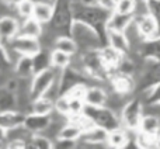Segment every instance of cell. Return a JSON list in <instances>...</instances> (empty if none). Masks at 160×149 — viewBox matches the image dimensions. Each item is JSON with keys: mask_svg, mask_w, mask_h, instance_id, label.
<instances>
[{"mask_svg": "<svg viewBox=\"0 0 160 149\" xmlns=\"http://www.w3.org/2000/svg\"><path fill=\"white\" fill-rule=\"evenodd\" d=\"M94 4H97L98 7H101L102 10L108 11V13H112L115 10V4L117 0H93Z\"/></svg>", "mask_w": 160, "mask_h": 149, "instance_id": "ab89813d", "label": "cell"}, {"mask_svg": "<svg viewBox=\"0 0 160 149\" xmlns=\"http://www.w3.org/2000/svg\"><path fill=\"white\" fill-rule=\"evenodd\" d=\"M0 149H4V148H2V146H0Z\"/></svg>", "mask_w": 160, "mask_h": 149, "instance_id": "bcb514c9", "label": "cell"}, {"mask_svg": "<svg viewBox=\"0 0 160 149\" xmlns=\"http://www.w3.org/2000/svg\"><path fill=\"white\" fill-rule=\"evenodd\" d=\"M142 117H143V101L141 97H132L125 103L119 113L121 127L129 132H136L139 130Z\"/></svg>", "mask_w": 160, "mask_h": 149, "instance_id": "5b68a950", "label": "cell"}, {"mask_svg": "<svg viewBox=\"0 0 160 149\" xmlns=\"http://www.w3.org/2000/svg\"><path fill=\"white\" fill-rule=\"evenodd\" d=\"M72 13L73 20L86 23V24L94 27L105 39V24H107V20L111 13L102 10L93 2H86V0L72 2Z\"/></svg>", "mask_w": 160, "mask_h": 149, "instance_id": "6da1fadb", "label": "cell"}, {"mask_svg": "<svg viewBox=\"0 0 160 149\" xmlns=\"http://www.w3.org/2000/svg\"><path fill=\"white\" fill-rule=\"evenodd\" d=\"M135 17L133 14H121V13H112L110 14L107 20V24H105V30H112V31H121L124 33L128 27L133 23Z\"/></svg>", "mask_w": 160, "mask_h": 149, "instance_id": "e0dca14e", "label": "cell"}, {"mask_svg": "<svg viewBox=\"0 0 160 149\" xmlns=\"http://www.w3.org/2000/svg\"><path fill=\"white\" fill-rule=\"evenodd\" d=\"M72 64V56L58 49H51V66L58 70H63Z\"/></svg>", "mask_w": 160, "mask_h": 149, "instance_id": "f1b7e54d", "label": "cell"}, {"mask_svg": "<svg viewBox=\"0 0 160 149\" xmlns=\"http://www.w3.org/2000/svg\"><path fill=\"white\" fill-rule=\"evenodd\" d=\"M7 132L8 131L0 125V145H3L4 142H7Z\"/></svg>", "mask_w": 160, "mask_h": 149, "instance_id": "60d3db41", "label": "cell"}, {"mask_svg": "<svg viewBox=\"0 0 160 149\" xmlns=\"http://www.w3.org/2000/svg\"><path fill=\"white\" fill-rule=\"evenodd\" d=\"M69 35L76 41L79 47V52H87V51H97L105 45V39L94 27L82 21L73 20L70 27Z\"/></svg>", "mask_w": 160, "mask_h": 149, "instance_id": "7a4b0ae2", "label": "cell"}, {"mask_svg": "<svg viewBox=\"0 0 160 149\" xmlns=\"http://www.w3.org/2000/svg\"><path fill=\"white\" fill-rule=\"evenodd\" d=\"M107 138H108L107 130L98 127V125H93V127L87 128L86 131H83L80 142L84 145H88V146H96V145L107 144Z\"/></svg>", "mask_w": 160, "mask_h": 149, "instance_id": "4fadbf2b", "label": "cell"}, {"mask_svg": "<svg viewBox=\"0 0 160 149\" xmlns=\"http://www.w3.org/2000/svg\"><path fill=\"white\" fill-rule=\"evenodd\" d=\"M148 6H149V14L155 17L160 27V0H148Z\"/></svg>", "mask_w": 160, "mask_h": 149, "instance_id": "f35d334b", "label": "cell"}, {"mask_svg": "<svg viewBox=\"0 0 160 149\" xmlns=\"http://www.w3.org/2000/svg\"><path fill=\"white\" fill-rule=\"evenodd\" d=\"M49 2H52V3H55V2H56V0H49Z\"/></svg>", "mask_w": 160, "mask_h": 149, "instance_id": "f6af8a7d", "label": "cell"}, {"mask_svg": "<svg viewBox=\"0 0 160 149\" xmlns=\"http://www.w3.org/2000/svg\"><path fill=\"white\" fill-rule=\"evenodd\" d=\"M136 6V0H117L115 4V13L121 14H133Z\"/></svg>", "mask_w": 160, "mask_h": 149, "instance_id": "e575fe53", "label": "cell"}, {"mask_svg": "<svg viewBox=\"0 0 160 149\" xmlns=\"http://www.w3.org/2000/svg\"><path fill=\"white\" fill-rule=\"evenodd\" d=\"M31 142L34 144V146L37 149H52L53 141L51 138H48L44 134H38V135L31 136Z\"/></svg>", "mask_w": 160, "mask_h": 149, "instance_id": "d590c367", "label": "cell"}, {"mask_svg": "<svg viewBox=\"0 0 160 149\" xmlns=\"http://www.w3.org/2000/svg\"><path fill=\"white\" fill-rule=\"evenodd\" d=\"M0 72H13V61H11L8 48L4 42L0 41Z\"/></svg>", "mask_w": 160, "mask_h": 149, "instance_id": "d6a6232c", "label": "cell"}, {"mask_svg": "<svg viewBox=\"0 0 160 149\" xmlns=\"http://www.w3.org/2000/svg\"><path fill=\"white\" fill-rule=\"evenodd\" d=\"M83 135V128L79 124H76L75 121L68 120L61 127L58 134V138L61 139H66V141H73V142H79L80 138Z\"/></svg>", "mask_w": 160, "mask_h": 149, "instance_id": "44dd1931", "label": "cell"}, {"mask_svg": "<svg viewBox=\"0 0 160 149\" xmlns=\"http://www.w3.org/2000/svg\"><path fill=\"white\" fill-rule=\"evenodd\" d=\"M133 21H135L138 31L143 37L145 41L159 38V23L156 21V18L153 16L145 14V16H141V17H135Z\"/></svg>", "mask_w": 160, "mask_h": 149, "instance_id": "30bf717a", "label": "cell"}, {"mask_svg": "<svg viewBox=\"0 0 160 149\" xmlns=\"http://www.w3.org/2000/svg\"><path fill=\"white\" fill-rule=\"evenodd\" d=\"M25 120V113L20 110H8L0 113V125L7 131L22 127Z\"/></svg>", "mask_w": 160, "mask_h": 149, "instance_id": "2e32d148", "label": "cell"}, {"mask_svg": "<svg viewBox=\"0 0 160 149\" xmlns=\"http://www.w3.org/2000/svg\"><path fill=\"white\" fill-rule=\"evenodd\" d=\"M53 16L52 20L47 24V28L51 30L56 37L69 35L70 27L73 24L72 2L70 0H56L53 3Z\"/></svg>", "mask_w": 160, "mask_h": 149, "instance_id": "3957f363", "label": "cell"}, {"mask_svg": "<svg viewBox=\"0 0 160 149\" xmlns=\"http://www.w3.org/2000/svg\"><path fill=\"white\" fill-rule=\"evenodd\" d=\"M13 74L20 79H32L34 76V65L32 56L21 55L13 64Z\"/></svg>", "mask_w": 160, "mask_h": 149, "instance_id": "ac0fdd59", "label": "cell"}, {"mask_svg": "<svg viewBox=\"0 0 160 149\" xmlns=\"http://www.w3.org/2000/svg\"><path fill=\"white\" fill-rule=\"evenodd\" d=\"M34 4H35L34 0H21V2L17 3L13 7V10L17 14V18L24 20V18H28V17H32Z\"/></svg>", "mask_w": 160, "mask_h": 149, "instance_id": "1f68e13d", "label": "cell"}, {"mask_svg": "<svg viewBox=\"0 0 160 149\" xmlns=\"http://www.w3.org/2000/svg\"><path fill=\"white\" fill-rule=\"evenodd\" d=\"M44 33V24L37 21L34 17L20 20V35L32 37V38H39Z\"/></svg>", "mask_w": 160, "mask_h": 149, "instance_id": "ffe728a7", "label": "cell"}, {"mask_svg": "<svg viewBox=\"0 0 160 149\" xmlns=\"http://www.w3.org/2000/svg\"><path fill=\"white\" fill-rule=\"evenodd\" d=\"M52 122L51 116H39V114L27 113L22 127L31 134V135H38V134H45L48 127Z\"/></svg>", "mask_w": 160, "mask_h": 149, "instance_id": "9c48e42d", "label": "cell"}, {"mask_svg": "<svg viewBox=\"0 0 160 149\" xmlns=\"http://www.w3.org/2000/svg\"><path fill=\"white\" fill-rule=\"evenodd\" d=\"M52 100L47 99V97H38V99L31 101V107H30V113L34 114H39V116H51L55 111V105H53Z\"/></svg>", "mask_w": 160, "mask_h": 149, "instance_id": "d4e9b609", "label": "cell"}, {"mask_svg": "<svg viewBox=\"0 0 160 149\" xmlns=\"http://www.w3.org/2000/svg\"><path fill=\"white\" fill-rule=\"evenodd\" d=\"M83 114H84L86 117H88L94 125H98V127L104 128L108 132L121 127L119 114H117L115 111L111 110L107 105H101V107H90V105H86Z\"/></svg>", "mask_w": 160, "mask_h": 149, "instance_id": "277c9868", "label": "cell"}, {"mask_svg": "<svg viewBox=\"0 0 160 149\" xmlns=\"http://www.w3.org/2000/svg\"><path fill=\"white\" fill-rule=\"evenodd\" d=\"M6 45H7V48H8V52H10L13 64H14V61H16L14 55L16 56H21V55L34 56L35 54H38L39 51L42 49L39 38L25 37V35H20V34L17 37H14L11 41H8Z\"/></svg>", "mask_w": 160, "mask_h": 149, "instance_id": "8992f818", "label": "cell"}, {"mask_svg": "<svg viewBox=\"0 0 160 149\" xmlns=\"http://www.w3.org/2000/svg\"><path fill=\"white\" fill-rule=\"evenodd\" d=\"M111 83V89L115 93H119L122 96H129L131 93H133V90L136 89V82L132 76L129 74H124L119 72H114L108 77Z\"/></svg>", "mask_w": 160, "mask_h": 149, "instance_id": "ba28073f", "label": "cell"}, {"mask_svg": "<svg viewBox=\"0 0 160 149\" xmlns=\"http://www.w3.org/2000/svg\"><path fill=\"white\" fill-rule=\"evenodd\" d=\"M131 141L129 138V131H127L125 128L119 127L117 130H112L108 132V138H107V145L114 149H121L124 148L128 142Z\"/></svg>", "mask_w": 160, "mask_h": 149, "instance_id": "7402d4cb", "label": "cell"}, {"mask_svg": "<svg viewBox=\"0 0 160 149\" xmlns=\"http://www.w3.org/2000/svg\"><path fill=\"white\" fill-rule=\"evenodd\" d=\"M84 146H86V145H84V144H82V142L79 141V142H78V146H76L75 149H84Z\"/></svg>", "mask_w": 160, "mask_h": 149, "instance_id": "ee69618b", "label": "cell"}, {"mask_svg": "<svg viewBox=\"0 0 160 149\" xmlns=\"http://www.w3.org/2000/svg\"><path fill=\"white\" fill-rule=\"evenodd\" d=\"M108 99V91L102 86H87L83 96V101L90 107H101L105 105Z\"/></svg>", "mask_w": 160, "mask_h": 149, "instance_id": "7c38bea8", "label": "cell"}, {"mask_svg": "<svg viewBox=\"0 0 160 149\" xmlns=\"http://www.w3.org/2000/svg\"><path fill=\"white\" fill-rule=\"evenodd\" d=\"M138 149H156V136L155 135H149V134L141 132L136 131L135 136H133Z\"/></svg>", "mask_w": 160, "mask_h": 149, "instance_id": "4dcf8cb0", "label": "cell"}, {"mask_svg": "<svg viewBox=\"0 0 160 149\" xmlns=\"http://www.w3.org/2000/svg\"><path fill=\"white\" fill-rule=\"evenodd\" d=\"M156 149H160V132L156 135Z\"/></svg>", "mask_w": 160, "mask_h": 149, "instance_id": "7bdbcfd3", "label": "cell"}, {"mask_svg": "<svg viewBox=\"0 0 160 149\" xmlns=\"http://www.w3.org/2000/svg\"><path fill=\"white\" fill-rule=\"evenodd\" d=\"M61 70L55 69V68H48V69L38 72L32 76L30 82V94L31 99L35 100L38 97H42L48 91V89L52 86V83L58 79Z\"/></svg>", "mask_w": 160, "mask_h": 149, "instance_id": "52a82bcc", "label": "cell"}, {"mask_svg": "<svg viewBox=\"0 0 160 149\" xmlns=\"http://www.w3.org/2000/svg\"><path fill=\"white\" fill-rule=\"evenodd\" d=\"M76 146H78V142L66 141V139L56 138V139H53L52 149H75Z\"/></svg>", "mask_w": 160, "mask_h": 149, "instance_id": "74e56055", "label": "cell"}, {"mask_svg": "<svg viewBox=\"0 0 160 149\" xmlns=\"http://www.w3.org/2000/svg\"><path fill=\"white\" fill-rule=\"evenodd\" d=\"M143 94V104L145 105H158L160 104V83L146 87L141 90Z\"/></svg>", "mask_w": 160, "mask_h": 149, "instance_id": "f546056e", "label": "cell"}, {"mask_svg": "<svg viewBox=\"0 0 160 149\" xmlns=\"http://www.w3.org/2000/svg\"><path fill=\"white\" fill-rule=\"evenodd\" d=\"M98 54H100V58H101L102 64L105 65V68H107L108 72H110V74L115 72L118 65L121 64L122 58H124V55H122L121 52H118L117 49L111 48L110 45H107V44L100 48Z\"/></svg>", "mask_w": 160, "mask_h": 149, "instance_id": "5bb4252c", "label": "cell"}, {"mask_svg": "<svg viewBox=\"0 0 160 149\" xmlns=\"http://www.w3.org/2000/svg\"><path fill=\"white\" fill-rule=\"evenodd\" d=\"M52 49H58L62 52L68 54L70 56H75L76 54H79V47L76 44V41L70 35H58L53 41Z\"/></svg>", "mask_w": 160, "mask_h": 149, "instance_id": "603a6c76", "label": "cell"}, {"mask_svg": "<svg viewBox=\"0 0 160 149\" xmlns=\"http://www.w3.org/2000/svg\"><path fill=\"white\" fill-rule=\"evenodd\" d=\"M138 131L156 136L160 132V118L158 116H155V114L143 113V117H142V121L139 124Z\"/></svg>", "mask_w": 160, "mask_h": 149, "instance_id": "cb8c5ba5", "label": "cell"}, {"mask_svg": "<svg viewBox=\"0 0 160 149\" xmlns=\"http://www.w3.org/2000/svg\"><path fill=\"white\" fill-rule=\"evenodd\" d=\"M105 44L110 45L114 49H117L118 52H121L122 55H128V54L131 52L128 38L121 31L105 30Z\"/></svg>", "mask_w": 160, "mask_h": 149, "instance_id": "9a60e30c", "label": "cell"}, {"mask_svg": "<svg viewBox=\"0 0 160 149\" xmlns=\"http://www.w3.org/2000/svg\"><path fill=\"white\" fill-rule=\"evenodd\" d=\"M145 59H153V61H160V38L149 39L145 41L139 51Z\"/></svg>", "mask_w": 160, "mask_h": 149, "instance_id": "484cf974", "label": "cell"}, {"mask_svg": "<svg viewBox=\"0 0 160 149\" xmlns=\"http://www.w3.org/2000/svg\"><path fill=\"white\" fill-rule=\"evenodd\" d=\"M0 2H3V3H4V4H7L8 7H11V8H13L14 6H16L18 2H21V0H0Z\"/></svg>", "mask_w": 160, "mask_h": 149, "instance_id": "b9f144b4", "label": "cell"}, {"mask_svg": "<svg viewBox=\"0 0 160 149\" xmlns=\"http://www.w3.org/2000/svg\"><path fill=\"white\" fill-rule=\"evenodd\" d=\"M53 3L49 0H41V2H35L34 4V11H32V17L39 21L41 24L47 25L48 23L52 20L53 16Z\"/></svg>", "mask_w": 160, "mask_h": 149, "instance_id": "d6986e66", "label": "cell"}, {"mask_svg": "<svg viewBox=\"0 0 160 149\" xmlns=\"http://www.w3.org/2000/svg\"><path fill=\"white\" fill-rule=\"evenodd\" d=\"M53 105H55V113H56V114H61V116H63V117H66V118H69V116H70L69 97L65 96V94H62V96H59L58 99L55 100Z\"/></svg>", "mask_w": 160, "mask_h": 149, "instance_id": "836d02e7", "label": "cell"}, {"mask_svg": "<svg viewBox=\"0 0 160 149\" xmlns=\"http://www.w3.org/2000/svg\"><path fill=\"white\" fill-rule=\"evenodd\" d=\"M69 105H70V116L69 117H75L80 116L84 111V101L83 99H76V97H69Z\"/></svg>", "mask_w": 160, "mask_h": 149, "instance_id": "8d00e7d4", "label": "cell"}, {"mask_svg": "<svg viewBox=\"0 0 160 149\" xmlns=\"http://www.w3.org/2000/svg\"><path fill=\"white\" fill-rule=\"evenodd\" d=\"M20 33V20L17 17L7 14L0 17V41L7 44Z\"/></svg>", "mask_w": 160, "mask_h": 149, "instance_id": "8fae6325", "label": "cell"}, {"mask_svg": "<svg viewBox=\"0 0 160 149\" xmlns=\"http://www.w3.org/2000/svg\"><path fill=\"white\" fill-rule=\"evenodd\" d=\"M32 65H34V74L51 68V51L42 48L38 54H35L32 56Z\"/></svg>", "mask_w": 160, "mask_h": 149, "instance_id": "83f0119b", "label": "cell"}, {"mask_svg": "<svg viewBox=\"0 0 160 149\" xmlns=\"http://www.w3.org/2000/svg\"><path fill=\"white\" fill-rule=\"evenodd\" d=\"M0 146H2V145H0Z\"/></svg>", "mask_w": 160, "mask_h": 149, "instance_id": "7dc6e473", "label": "cell"}, {"mask_svg": "<svg viewBox=\"0 0 160 149\" xmlns=\"http://www.w3.org/2000/svg\"><path fill=\"white\" fill-rule=\"evenodd\" d=\"M8 110H17V94L4 86H0V113Z\"/></svg>", "mask_w": 160, "mask_h": 149, "instance_id": "4316f807", "label": "cell"}]
</instances>
